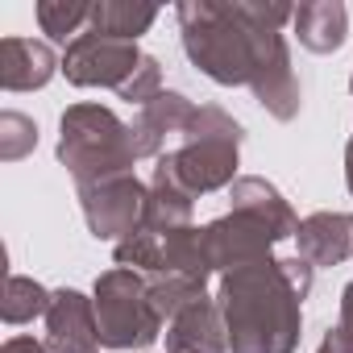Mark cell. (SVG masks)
I'll return each mask as SVG.
<instances>
[{"instance_id":"cell-1","label":"cell","mask_w":353,"mask_h":353,"mask_svg":"<svg viewBox=\"0 0 353 353\" xmlns=\"http://www.w3.org/2000/svg\"><path fill=\"white\" fill-rule=\"evenodd\" d=\"M112 63H133V50H125V46H117V42H108V38H100V34L92 30L88 38H79V42L71 46V54H67V75H71L75 83H104V79H117V71H121V67H112Z\"/></svg>"},{"instance_id":"cell-3","label":"cell","mask_w":353,"mask_h":353,"mask_svg":"<svg viewBox=\"0 0 353 353\" xmlns=\"http://www.w3.org/2000/svg\"><path fill=\"white\" fill-rule=\"evenodd\" d=\"M295 30L303 34L307 46L328 50V46H336L341 34H345V9H341V5H312V9H299V13H295Z\"/></svg>"},{"instance_id":"cell-5","label":"cell","mask_w":353,"mask_h":353,"mask_svg":"<svg viewBox=\"0 0 353 353\" xmlns=\"http://www.w3.org/2000/svg\"><path fill=\"white\" fill-rule=\"evenodd\" d=\"M83 17H92V9H83V5H38V21H42V30H46L50 38L75 34V26H79Z\"/></svg>"},{"instance_id":"cell-4","label":"cell","mask_w":353,"mask_h":353,"mask_svg":"<svg viewBox=\"0 0 353 353\" xmlns=\"http://www.w3.org/2000/svg\"><path fill=\"white\" fill-rule=\"evenodd\" d=\"M154 21V9H129V5H100L92 9L96 34H141Z\"/></svg>"},{"instance_id":"cell-2","label":"cell","mask_w":353,"mask_h":353,"mask_svg":"<svg viewBox=\"0 0 353 353\" xmlns=\"http://www.w3.org/2000/svg\"><path fill=\"white\" fill-rule=\"evenodd\" d=\"M0 54H5V88H13V92L50 79V50L46 46H34L26 38H5Z\"/></svg>"}]
</instances>
